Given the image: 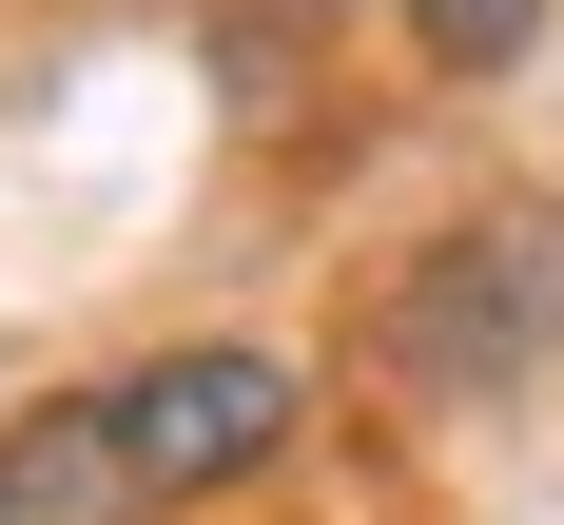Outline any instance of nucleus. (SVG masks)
I'll list each match as a JSON object with an SVG mask.
<instances>
[{
	"instance_id": "nucleus-1",
	"label": "nucleus",
	"mask_w": 564,
	"mask_h": 525,
	"mask_svg": "<svg viewBox=\"0 0 564 525\" xmlns=\"http://www.w3.org/2000/svg\"><path fill=\"white\" fill-rule=\"evenodd\" d=\"M312 428V370L253 331H195V350H137L98 390H58L20 448H0V525H156V506H215L253 467H292Z\"/></svg>"
},
{
	"instance_id": "nucleus-3",
	"label": "nucleus",
	"mask_w": 564,
	"mask_h": 525,
	"mask_svg": "<svg viewBox=\"0 0 564 525\" xmlns=\"http://www.w3.org/2000/svg\"><path fill=\"white\" fill-rule=\"evenodd\" d=\"M409 40H429V78H507L545 40V0H409Z\"/></svg>"
},
{
	"instance_id": "nucleus-2",
	"label": "nucleus",
	"mask_w": 564,
	"mask_h": 525,
	"mask_svg": "<svg viewBox=\"0 0 564 525\" xmlns=\"http://www.w3.org/2000/svg\"><path fill=\"white\" fill-rule=\"evenodd\" d=\"M545 350H564V215H467L409 253V292H390L409 390H525Z\"/></svg>"
}]
</instances>
